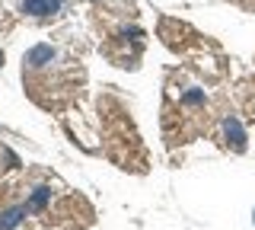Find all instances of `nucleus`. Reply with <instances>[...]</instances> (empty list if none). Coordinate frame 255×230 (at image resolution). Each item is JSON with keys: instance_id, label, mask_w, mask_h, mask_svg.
I'll list each match as a JSON object with an SVG mask.
<instances>
[{"instance_id": "3", "label": "nucleus", "mask_w": 255, "mask_h": 230, "mask_svg": "<svg viewBox=\"0 0 255 230\" xmlns=\"http://www.w3.org/2000/svg\"><path fill=\"white\" fill-rule=\"evenodd\" d=\"M223 128H227V138H233V147H236V150L246 147V134H243V128H239V122H236L233 115L227 118V125H223Z\"/></svg>"}, {"instance_id": "1", "label": "nucleus", "mask_w": 255, "mask_h": 230, "mask_svg": "<svg viewBox=\"0 0 255 230\" xmlns=\"http://www.w3.org/2000/svg\"><path fill=\"white\" fill-rule=\"evenodd\" d=\"M64 3H67V0H22V13L45 19V16H54V13H61Z\"/></svg>"}, {"instance_id": "5", "label": "nucleus", "mask_w": 255, "mask_h": 230, "mask_svg": "<svg viewBox=\"0 0 255 230\" xmlns=\"http://www.w3.org/2000/svg\"><path fill=\"white\" fill-rule=\"evenodd\" d=\"M0 64H3V51H0Z\"/></svg>"}, {"instance_id": "4", "label": "nucleus", "mask_w": 255, "mask_h": 230, "mask_svg": "<svg viewBox=\"0 0 255 230\" xmlns=\"http://www.w3.org/2000/svg\"><path fill=\"white\" fill-rule=\"evenodd\" d=\"M22 211H26V208L3 211V214H0V230H10V227H16V224H19V218H22Z\"/></svg>"}, {"instance_id": "2", "label": "nucleus", "mask_w": 255, "mask_h": 230, "mask_svg": "<svg viewBox=\"0 0 255 230\" xmlns=\"http://www.w3.org/2000/svg\"><path fill=\"white\" fill-rule=\"evenodd\" d=\"M54 54H58V51H54L51 45H38V48H32V51L26 54V64H29V67H42V64H51V61H54Z\"/></svg>"}]
</instances>
